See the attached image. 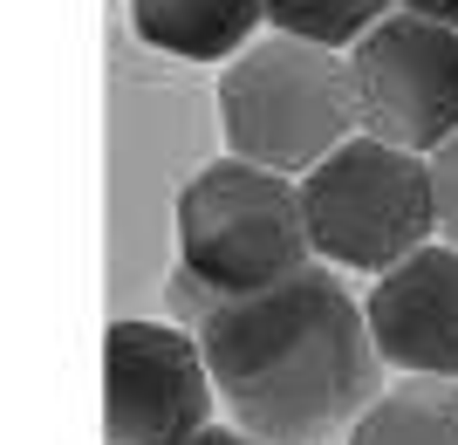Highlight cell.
I'll use <instances>...</instances> for the list:
<instances>
[{
    "label": "cell",
    "instance_id": "6da1fadb",
    "mask_svg": "<svg viewBox=\"0 0 458 445\" xmlns=\"http://www.w3.org/2000/svg\"><path fill=\"white\" fill-rule=\"evenodd\" d=\"M219 405L267 445H322L356 432L377 405V336L363 302H349L335 268H308L267 295L212 302L199 322Z\"/></svg>",
    "mask_w": 458,
    "mask_h": 445
},
{
    "label": "cell",
    "instance_id": "7a4b0ae2",
    "mask_svg": "<svg viewBox=\"0 0 458 445\" xmlns=\"http://www.w3.org/2000/svg\"><path fill=\"white\" fill-rule=\"evenodd\" d=\"M219 124H226L233 158L267 165L281 178H308L349 137H363L349 56L294 41V35L253 41L219 76Z\"/></svg>",
    "mask_w": 458,
    "mask_h": 445
},
{
    "label": "cell",
    "instance_id": "3957f363",
    "mask_svg": "<svg viewBox=\"0 0 458 445\" xmlns=\"http://www.w3.org/2000/svg\"><path fill=\"white\" fill-rule=\"evenodd\" d=\"M178 253L185 281H199L219 302L267 295L281 281L315 268L301 185L247 158H212L178 193Z\"/></svg>",
    "mask_w": 458,
    "mask_h": 445
},
{
    "label": "cell",
    "instance_id": "277c9868",
    "mask_svg": "<svg viewBox=\"0 0 458 445\" xmlns=\"http://www.w3.org/2000/svg\"><path fill=\"white\" fill-rule=\"evenodd\" d=\"M301 213H308V240L328 268H356L383 281L411 253H424L438 233L431 158L377 144V137H349L328 165L301 178Z\"/></svg>",
    "mask_w": 458,
    "mask_h": 445
},
{
    "label": "cell",
    "instance_id": "5b68a950",
    "mask_svg": "<svg viewBox=\"0 0 458 445\" xmlns=\"http://www.w3.org/2000/svg\"><path fill=\"white\" fill-rule=\"evenodd\" d=\"M363 137L438 158L458 137V28L424 14H390L349 48Z\"/></svg>",
    "mask_w": 458,
    "mask_h": 445
},
{
    "label": "cell",
    "instance_id": "8992f818",
    "mask_svg": "<svg viewBox=\"0 0 458 445\" xmlns=\"http://www.w3.org/2000/svg\"><path fill=\"white\" fill-rule=\"evenodd\" d=\"M206 343L172 322H110L103 336V432L110 445H191L212 432Z\"/></svg>",
    "mask_w": 458,
    "mask_h": 445
},
{
    "label": "cell",
    "instance_id": "52a82bcc",
    "mask_svg": "<svg viewBox=\"0 0 458 445\" xmlns=\"http://www.w3.org/2000/svg\"><path fill=\"white\" fill-rule=\"evenodd\" d=\"M377 356L403 377H452L458 384V247H424L390 268L363 302Z\"/></svg>",
    "mask_w": 458,
    "mask_h": 445
},
{
    "label": "cell",
    "instance_id": "ba28073f",
    "mask_svg": "<svg viewBox=\"0 0 458 445\" xmlns=\"http://www.w3.org/2000/svg\"><path fill=\"white\" fill-rule=\"evenodd\" d=\"M260 21L267 0H131V28L178 62H240Z\"/></svg>",
    "mask_w": 458,
    "mask_h": 445
},
{
    "label": "cell",
    "instance_id": "9c48e42d",
    "mask_svg": "<svg viewBox=\"0 0 458 445\" xmlns=\"http://www.w3.org/2000/svg\"><path fill=\"white\" fill-rule=\"evenodd\" d=\"M349 445H458V384L452 377H403L356 418Z\"/></svg>",
    "mask_w": 458,
    "mask_h": 445
},
{
    "label": "cell",
    "instance_id": "30bf717a",
    "mask_svg": "<svg viewBox=\"0 0 458 445\" xmlns=\"http://www.w3.org/2000/svg\"><path fill=\"white\" fill-rule=\"evenodd\" d=\"M267 21L274 35H294V41H315V48H356L369 28L390 21V0H267Z\"/></svg>",
    "mask_w": 458,
    "mask_h": 445
},
{
    "label": "cell",
    "instance_id": "8fae6325",
    "mask_svg": "<svg viewBox=\"0 0 458 445\" xmlns=\"http://www.w3.org/2000/svg\"><path fill=\"white\" fill-rule=\"evenodd\" d=\"M431 185H438V227H445V240L458 247V137L431 158Z\"/></svg>",
    "mask_w": 458,
    "mask_h": 445
},
{
    "label": "cell",
    "instance_id": "7c38bea8",
    "mask_svg": "<svg viewBox=\"0 0 458 445\" xmlns=\"http://www.w3.org/2000/svg\"><path fill=\"white\" fill-rule=\"evenodd\" d=\"M403 14H424V21H445V28H458V0H397Z\"/></svg>",
    "mask_w": 458,
    "mask_h": 445
},
{
    "label": "cell",
    "instance_id": "4fadbf2b",
    "mask_svg": "<svg viewBox=\"0 0 458 445\" xmlns=\"http://www.w3.org/2000/svg\"><path fill=\"white\" fill-rule=\"evenodd\" d=\"M191 445H267V439H253V432H240V425H212V432H199Z\"/></svg>",
    "mask_w": 458,
    "mask_h": 445
}]
</instances>
